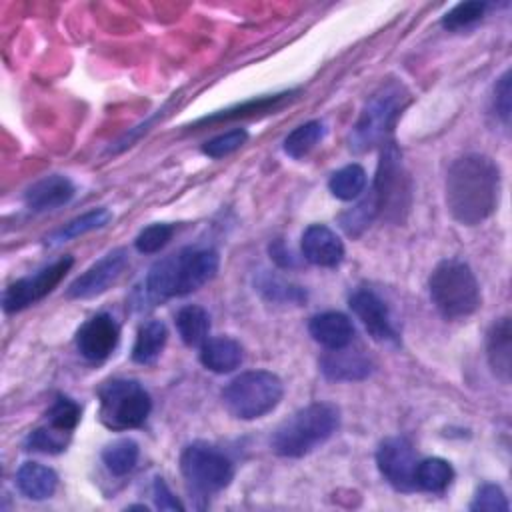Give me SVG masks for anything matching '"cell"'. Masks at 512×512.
<instances>
[{
    "instance_id": "1",
    "label": "cell",
    "mask_w": 512,
    "mask_h": 512,
    "mask_svg": "<svg viewBox=\"0 0 512 512\" xmlns=\"http://www.w3.org/2000/svg\"><path fill=\"white\" fill-rule=\"evenodd\" d=\"M500 168L484 154H466L446 174V206L464 226L484 222L498 206Z\"/></svg>"
},
{
    "instance_id": "2",
    "label": "cell",
    "mask_w": 512,
    "mask_h": 512,
    "mask_svg": "<svg viewBox=\"0 0 512 512\" xmlns=\"http://www.w3.org/2000/svg\"><path fill=\"white\" fill-rule=\"evenodd\" d=\"M220 256L214 248H182L152 264L146 276V292L154 300L186 296L218 272Z\"/></svg>"
},
{
    "instance_id": "3",
    "label": "cell",
    "mask_w": 512,
    "mask_h": 512,
    "mask_svg": "<svg viewBox=\"0 0 512 512\" xmlns=\"http://www.w3.org/2000/svg\"><path fill=\"white\" fill-rule=\"evenodd\" d=\"M340 426V410L330 402H314L284 420L270 438L274 454L302 458L322 446Z\"/></svg>"
},
{
    "instance_id": "4",
    "label": "cell",
    "mask_w": 512,
    "mask_h": 512,
    "mask_svg": "<svg viewBox=\"0 0 512 512\" xmlns=\"http://www.w3.org/2000/svg\"><path fill=\"white\" fill-rule=\"evenodd\" d=\"M432 304L446 320H460L472 316L480 306V286L462 260H442L428 278Z\"/></svg>"
},
{
    "instance_id": "5",
    "label": "cell",
    "mask_w": 512,
    "mask_h": 512,
    "mask_svg": "<svg viewBox=\"0 0 512 512\" xmlns=\"http://www.w3.org/2000/svg\"><path fill=\"white\" fill-rule=\"evenodd\" d=\"M410 102V92L402 82H386L366 102L358 122L350 134V148L354 152H366L376 144L388 142L400 112Z\"/></svg>"
},
{
    "instance_id": "6",
    "label": "cell",
    "mask_w": 512,
    "mask_h": 512,
    "mask_svg": "<svg viewBox=\"0 0 512 512\" xmlns=\"http://www.w3.org/2000/svg\"><path fill=\"white\" fill-rule=\"evenodd\" d=\"M282 380L268 370L238 374L222 390L226 410L240 420H256L272 412L282 400Z\"/></svg>"
},
{
    "instance_id": "7",
    "label": "cell",
    "mask_w": 512,
    "mask_h": 512,
    "mask_svg": "<svg viewBox=\"0 0 512 512\" xmlns=\"http://www.w3.org/2000/svg\"><path fill=\"white\" fill-rule=\"evenodd\" d=\"M100 422L110 430H130L146 422L152 400L142 384L128 378H114L100 386Z\"/></svg>"
},
{
    "instance_id": "8",
    "label": "cell",
    "mask_w": 512,
    "mask_h": 512,
    "mask_svg": "<svg viewBox=\"0 0 512 512\" xmlns=\"http://www.w3.org/2000/svg\"><path fill=\"white\" fill-rule=\"evenodd\" d=\"M378 214L390 222H402L410 208V178L402 164V154L394 142L382 144V154L372 186Z\"/></svg>"
},
{
    "instance_id": "9",
    "label": "cell",
    "mask_w": 512,
    "mask_h": 512,
    "mask_svg": "<svg viewBox=\"0 0 512 512\" xmlns=\"http://www.w3.org/2000/svg\"><path fill=\"white\" fill-rule=\"evenodd\" d=\"M180 472L194 492L204 496L226 488L234 476L232 460L208 442H194L180 456Z\"/></svg>"
},
{
    "instance_id": "10",
    "label": "cell",
    "mask_w": 512,
    "mask_h": 512,
    "mask_svg": "<svg viewBox=\"0 0 512 512\" xmlns=\"http://www.w3.org/2000/svg\"><path fill=\"white\" fill-rule=\"evenodd\" d=\"M72 264H74L72 256H64V258L52 262L50 266L38 270L32 276H24V278L12 282L6 288L4 298H2L4 310L8 314H14V312H20V310L36 304L44 296H48L68 274Z\"/></svg>"
},
{
    "instance_id": "11",
    "label": "cell",
    "mask_w": 512,
    "mask_h": 512,
    "mask_svg": "<svg viewBox=\"0 0 512 512\" xmlns=\"http://www.w3.org/2000/svg\"><path fill=\"white\" fill-rule=\"evenodd\" d=\"M376 464L384 480L398 492L416 490V452L402 436H392L380 442L376 450Z\"/></svg>"
},
{
    "instance_id": "12",
    "label": "cell",
    "mask_w": 512,
    "mask_h": 512,
    "mask_svg": "<svg viewBox=\"0 0 512 512\" xmlns=\"http://www.w3.org/2000/svg\"><path fill=\"white\" fill-rule=\"evenodd\" d=\"M128 252L124 248H116L100 258L94 266H90L84 274H80L66 290L68 298L86 300L106 292L126 270Z\"/></svg>"
},
{
    "instance_id": "13",
    "label": "cell",
    "mask_w": 512,
    "mask_h": 512,
    "mask_svg": "<svg viewBox=\"0 0 512 512\" xmlns=\"http://www.w3.org/2000/svg\"><path fill=\"white\" fill-rule=\"evenodd\" d=\"M118 340L120 326L106 312L88 318L76 332V348L80 356H84L90 362L106 360L116 350Z\"/></svg>"
},
{
    "instance_id": "14",
    "label": "cell",
    "mask_w": 512,
    "mask_h": 512,
    "mask_svg": "<svg viewBox=\"0 0 512 512\" xmlns=\"http://www.w3.org/2000/svg\"><path fill=\"white\" fill-rule=\"evenodd\" d=\"M352 312L358 316V320L364 324L366 332L376 342H398V332L392 324L390 310L386 302L368 288L356 290L348 300Z\"/></svg>"
},
{
    "instance_id": "15",
    "label": "cell",
    "mask_w": 512,
    "mask_h": 512,
    "mask_svg": "<svg viewBox=\"0 0 512 512\" xmlns=\"http://www.w3.org/2000/svg\"><path fill=\"white\" fill-rule=\"evenodd\" d=\"M300 248H302V256L310 264H316L322 268H334L344 258L342 240L336 236V232H332L324 224L308 226L302 234Z\"/></svg>"
},
{
    "instance_id": "16",
    "label": "cell",
    "mask_w": 512,
    "mask_h": 512,
    "mask_svg": "<svg viewBox=\"0 0 512 512\" xmlns=\"http://www.w3.org/2000/svg\"><path fill=\"white\" fill-rule=\"evenodd\" d=\"M76 188L68 176L62 174H52L44 176L42 180L34 182L26 194H24V204L34 210V212H46L60 208L68 204L74 196Z\"/></svg>"
},
{
    "instance_id": "17",
    "label": "cell",
    "mask_w": 512,
    "mask_h": 512,
    "mask_svg": "<svg viewBox=\"0 0 512 512\" xmlns=\"http://www.w3.org/2000/svg\"><path fill=\"white\" fill-rule=\"evenodd\" d=\"M320 370L330 380L354 382L364 380L372 372V364L360 350H350L344 346L338 350H328L320 358Z\"/></svg>"
},
{
    "instance_id": "18",
    "label": "cell",
    "mask_w": 512,
    "mask_h": 512,
    "mask_svg": "<svg viewBox=\"0 0 512 512\" xmlns=\"http://www.w3.org/2000/svg\"><path fill=\"white\" fill-rule=\"evenodd\" d=\"M310 336L326 350H338L350 346L354 340V326L342 312H322L310 318Z\"/></svg>"
},
{
    "instance_id": "19",
    "label": "cell",
    "mask_w": 512,
    "mask_h": 512,
    "mask_svg": "<svg viewBox=\"0 0 512 512\" xmlns=\"http://www.w3.org/2000/svg\"><path fill=\"white\" fill-rule=\"evenodd\" d=\"M486 354H488V364L496 374V378H500L502 382H508L510 370H512L510 318H500L492 324L486 338Z\"/></svg>"
},
{
    "instance_id": "20",
    "label": "cell",
    "mask_w": 512,
    "mask_h": 512,
    "mask_svg": "<svg viewBox=\"0 0 512 512\" xmlns=\"http://www.w3.org/2000/svg\"><path fill=\"white\" fill-rule=\"evenodd\" d=\"M242 358V346L230 336H214L200 346V362L216 374L236 370L242 364Z\"/></svg>"
},
{
    "instance_id": "21",
    "label": "cell",
    "mask_w": 512,
    "mask_h": 512,
    "mask_svg": "<svg viewBox=\"0 0 512 512\" xmlns=\"http://www.w3.org/2000/svg\"><path fill=\"white\" fill-rule=\"evenodd\" d=\"M16 486L30 500H46L56 492L58 476L44 464L24 462L16 472Z\"/></svg>"
},
{
    "instance_id": "22",
    "label": "cell",
    "mask_w": 512,
    "mask_h": 512,
    "mask_svg": "<svg viewBox=\"0 0 512 512\" xmlns=\"http://www.w3.org/2000/svg\"><path fill=\"white\" fill-rule=\"evenodd\" d=\"M168 340V330L162 320H148L138 328L134 346H132V360L136 364H154L156 358L162 354Z\"/></svg>"
},
{
    "instance_id": "23",
    "label": "cell",
    "mask_w": 512,
    "mask_h": 512,
    "mask_svg": "<svg viewBox=\"0 0 512 512\" xmlns=\"http://www.w3.org/2000/svg\"><path fill=\"white\" fill-rule=\"evenodd\" d=\"M176 328L186 346H202L208 340L210 316L202 306H184L176 314Z\"/></svg>"
},
{
    "instance_id": "24",
    "label": "cell",
    "mask_w": 512,
    "mask_h": 512,
    "mask_svg": "<svg viewBox=\"0 0 512 512\" xmlns=\"http://www.w3.org/2000/svg\"><path fill=\"white\" fill-rule=\"evenodd\" d=\"M416 490L442 494L454 478V470L450 462L442 458H426L416 464Z\"/></svg>"
},
{
    "instance_id": "25",
    "label": "cell",
    "mask_w": 512,
    "mask_h": 512,
    "mask_svg": "<svg viewBox=\"0 0 512 512\" xmlns=\"http://www.w3.org/2000/svg\"><path fill=\"white\" fill-rule=\"evenodd\" d=\"M328 188L338 200H356L366 188V172L360 164H348L330 176Z\"/></svg>"
},
{
    "instance_id": "26",
    "label": "cell",
    "mask_w": 512,
    "mask_h": 512,
    "mask_svg": "<svg viewBox=\"0 0 512 512\" xmlns=\"http://www.w3.org/2000/svg\"><path fill=\"white\" fill-rule=\"evenodd\" d=\"M140 456V448L132 438H120L102 450V460L114 476H124L134 470Z\"/></svg>"
},
{
    "instance_id": "27",
    "label": "cell",
    "mask_w": 512,
    "mask_h": 512,
    "mask_svg": "<svg viewBox=\"0 0 512 512\" xmlns=\"http://www.w3.org/2000/svg\"><path fill=\"white\" fill-rule=\"evenodd\" d=\"M254 284H256V290L270 302L302 304L306 300V292L300 286L290 284L270 272H260Z\"/></svg>"
},
{
    "instance_id": "28",
    "label": "cell",
    "mask_w": 512,
    "mask_h": 512,
    "mask_svg": "<svg viewBox=\"0 0 512 512\" xmlns=\"http://www.w3.org/2000/svg\"><path fill=\"white\" fill-rule=\"evenodd\" d=\"M324 124L320 120H310L298 128H294L284 138V152L290 158H304L322 138H324Z\"/></svg>"
},
{
    "instance_id": "29",
    "label": "cell",
    "mask_w": 512,
    "mask_h": 512,
    "mask_svg": "<svg viewBox=\"0 0 512 512\" xmlns=\"http://www.w3.org/2000/svg\"><path fill=\"white\" fill-rule=\"evenodd\" d=\"M110 220H112V212L108 208H94V210L70 220L68 224H64L48 240L50 242H64V240H70V238H78L86 232H92V230H98V228L106 226Z\"/></svg>"
},
{
    "instance_id": "30",
    "label": "cell",
    "mask_w": 512,
    "mask_h": 512,
    "mask_svg": "<svg viewBox=\"0 0 512 512\" xmlns=\"http://www.w3.org/2000/svg\"><path fill=\"white\" fill-rule=\"evenodd\" d=\"M292 92H284V94H274V96H262L256 100H248L236 108H228L222 110L214 116H206L200 122H218V120H232V118H240V116H254V114H266V112H274L276 108H280L286 100H290Z\"/></svg>"
},
{
    "instance_id": "31",
    "label": "cell",
    "mask_w": 512,
    "mask_h": 512,
    "mask_svg": "<svg viewBox=\"0 0 512 512\" xmlns=\"http://www.w3.org/2000/svg\"><path fill=\"white\" fill-rule=\"evenodd\" d=\"M378 216V208H376V200H374V196H372V192L366 196V198H362L356 206H352L350 210H346L344 214H340V226H342V230L348 234V236H352V238H356V236H360L368 226H370V222L374 220Z\"/></svg>"
},
{
    "instance_id": "32",
    "label": "cell",
    "mask_w": 512,
    "mask_h": 512,
    "mask_svg": "<svg viewBox=\"0 0 512 512\" xmlns=\"http://www.w3.org/2000/svg\"><path fill=\"white\" fill-rule=\"evenodd\" d=\"M80 412H82L80 406L72 398L58 396L50 406V410L46 412V424L58 432L72 436V430L80 422Z\"/></svg>"
},
{
    "instance_id": "33",
    "label": "cell",
    "mask_w": 512,
    "mask_h": 512,
    "mask_svg": "<svg viewBox=\"0 0 512 512\" xmlns=\"http://www.w3.org/2000/svg\"><path fill=\"white\" fill-rule=\"evenodd\" d=\"M486 8H488L486 2H460L442 16V26L450 32L468 28L484 16Z\"/></svg>"
},
{
    "instance_id": "34",
    "label": "cell",
    "mask_w": 512,
    "mask_h": 512,
    "mask_svg": "<svg viewBox=\"0 0 512 512\" xmlns=\"http://www.w3.org/2000/svg\"><path fill=\"white\" fill-rule=\"evenodd\" d=\"M70 440V434L58 432L54 428H50L48 424L36 428L34 432H30V436L26 438V448L34 450V452H46V454H58L66 448Z\"/></svg>"
},
{
    "instance_id": "35",
    "label": "cell",
    "mask_w": 512,
    "mask_h": 512,
    "mask_svg": "<svg viewBox=\"0 0 512 512\" xmlns=\"http://www.w3.org/2000/svg\"><path fill=\"white\" fill-rule=\"evenodd\" d=\"M172 234H174L172 224H164V222L162 224H150L136 236L134 246L142 254H154L170 242Z\"/></svg>"
},
{
    "instance_id": "36",
    "label": "cell",
    "mask_w": 512,
    "mask_h": 512,
    "mask_svg": "<svg viewBox=\"0 0 512 512\" xmlns=\"http://www.w3.org/2000/svg\"><path fill=\"white\" fill-rule=\"evenodd\" d=\"M246 140H248V132L244 128H234V130H228V132L204 142L202 152L210 158H224V156L232 154L234 150H238Z\"/></svg>"
},
{
    "instance_id": "37",
    "label": "cell",
    "mask_w": 512,
    "mask_h": 512,
    "mask_svg": "<svg viewBox=\"0 0 512 512\" xmlns=\"http://www.w3.org/2000/svg\"><path fill=\"white\" fill-rule=\"evenodd\" d=\"M470 510L478 512H508L510 506H508V500L502 492L500 486L496 484H484L478 488L472 504H470Z\"/></svg>"
},
{
    "instance_id": "38",
    "label": "cell",
    "mask_w": 512,
    "mask_h": 512,
    "mask_svg": "<svg viewBox=\"0 0 512 512\" xmlns=\"http://www.w3.org/2000/svg\"><path fill=\"white\" fill-rule=\"evenodd\" d=\"M494 110L500 120L508 126L510 122V72H504L494 86Z\"/></svg>"
},
{
    "instance_id": "39",
    "label": "cell",
    "mask_w": 512,
    "mask_h": 512,
    "mask_svg": "<svg viewBox=\"0 0 512 512\" xmlns=\"http://www.w3.org/2000/svg\"><path fill=\"white\" fill-rule=\"evenodd\" d=\"M154 502L158 510H182L184 506L178 502V498L170 492L166 482L162 478L154 480Z\"/></svg>"
}]
</instances>
